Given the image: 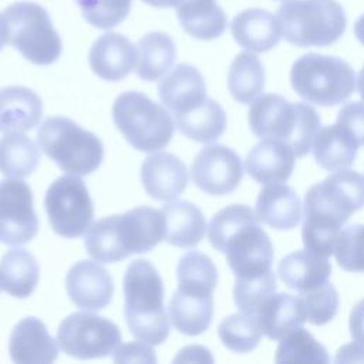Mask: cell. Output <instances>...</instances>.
<instances>
[{
    "label": "cell",
    "mask_w": 364,
    "mask_h": 364,
    "mask_svg": "<svg viewBox=\"0 0 364 364\" xmlns=\"http://www.w3.org/2000/svg\"><path fill=\"white\" fill-rule=\"evenodd\" d=\"M334 255L344 270L364 273V223L351 225L340 232Z\"/></svg>",
    "instance_id": "cell-42"
},
{
    "label": "cell",
    "mask_w": 364,
    "mask_h": 364,
    "mask_svg": "<svg viewBox=\"0 0 364 364\" xmlns=\"http://www.w3.org/2000/svg\"><path fill=\"white\" fill-rule=\"evenodd\" d=\"M195 185L209 195H228L233 192L243 176V166L239 155L219 144L202 148L191 168Z\"/></svg>",
    "instance_id": "cell-13"
},
{
    "label": "cell",
    "mask_w": 364,
    "mask_h": 364,
    "mask_svg": "<svg viewBox=\"0 0 364 364\" xmlns=\"http://www.w3.org/2000/svg\"><path fill=\"white\" fill-rule=\"evenodd\" d=\"M364 206V176L341 169L311 185L304 196L301 228L306 249L323 256L334 253L343 225Z\"/></svg>",
    "instance_id": "cell-1"
},
{
    "label": "cell",
    "mask_w": 364,
    "mask_h": 364,
    "mask_svg": "<svg viewBox=\"0 0 364 364\" xmlns=\"http://www.w3.org/2000/svg\"><path fill=\"white\" fill-rule=\"evenodd\" d=\"M230 30L236 43L253 53L269 51L282 37L277 17L262 9H247L236 14Z\"/></svg>",
    "instance_id": "cell-23"
},
{
    "label": "cell",
    "mask_w": 364,
    "mask_h": 364,
    "mask_svg": "<svg viewBox=\"0 0 364 364\" xmlns=\"http://www.w3.org/2000/svg\"><path fill=\"white\" fill-rule=\"evenodd\" d=\"M276 17L282 36L299 47L330 46L343 36L347 24L336 0H286Z\"/></svg>",
    "instance_id": "cell-5"
},
{
    "label": "cell",
    "mask_w": 364,
    "mask_h": 364,
    "mask_svg": "<svg viewBox=\"0 0 364 364\" xmlns=\"http://www.w3.org/2000/svg\"><path fill=\"white\" fill-rule=\"evenodd\" d=\"M41 151L70 175H90L102 162L101 139L65 117L47 118L37 131Z\"/></svg>",
    "instance_id": "cell-6"
},
{
    "label": "cell",
    "mask_w": 364,
    "mask_h": 364,
    "mask_svg": "<svg viewBox=\"0 0 364 364\" xmlns=\"http://www.w3.org/2000/svg\"><path fill=\"white\" fill-rule=\"evenodd\" d=\"M175 125L185 136L196 142L209 144L225 132L226 115L219 102L205 98L192 109L176 114Z\"/></svg>",
    "instance_id": "cell-31"
},
{
    "label": "cell",
    "mask_w": 364,
    "mask_h": 364,
    "mask_svg": "<svg viewBox=\"0 0 364 364\" xmlns=\"http://www.w3.org/2000/svg\"><path fill=\"white\" fill-rule=\"evenodd\" d=\"M228 87L240 104H250L259 98L264 88V68L260 60L247 51L237 54L229 68Z\"/></svg>",
    "instance_id": "cell-33"
},
{
    "label": "cell",
    "mask_w": 364,
    "mask_h": 364,
    "mask_svg": "<svg viewBox=\"0 0 364 364\" xmlns=\"http://www.w3.org/2000/svg\"><path fill=\"white\" fill-rule=\"evenodd\" d=\"M337 124L346 128L358 145H364V102L353 101L341 107Z\"/></svg>",
    "instance_id": "cell-43"
},
{
    "label": "cell",
    "mask_w": 364,
    "mask_h": 364,
    "mask_svg": "<svg viewBox=\"0 0 364 364\" xmlns=\"http://www.w3.org/2000/svg\"><path fill=\"white\" fill-rule=\"evenodd\" d=\"M357 91L364 102V67L361 68V71L358 73V77H357Z\"/></svg>",
    "instance_id": "cell-50"
},
{
    "label": "cell",
    "mask_w": 364,
    "mask_h": 364,
    "mask_svg": "<svg viewBox=\"0 0 364 364\" xmlns=\"http://www.w3.org/2000/svg\"><path fill=\"white\" fill-rule=\"evenodd\" d=\"M276 363H328L326 348L303 327L282 338L276 350Z\"/></svg>",
    "instance_id": "cell-37"
},
{
    "label": "cell",
    "mask_w": 364,
    "mask_h": 364,
    "mask_svg": "<svg viewBox=\"0 0 364 364\" xmlns=\"http://www.w3.org/2000/svg\"><path fill=\"white\" fill-rule=\"evenodd\" d=\"M44 206L51 229L68 239L82 236L94 218L88 189L77 175L57 178L47 189Z\"/></svg>",
    "instance_id": "cell-10"
},
{
    "label": "cell",
    "mask_w": 364,
    "mask_h": 364,
    "mask_svg": "<svg viewBox=\"0 0 364 364\" xmlns=\"http://www.w3.org/2000/svg\"><path fill=\"white\" fill-rule=\"evenodd\" d=\"M247 121L256 136L283 141L296 156H304L310 151L320 129L318 114L311 105L290 102L277 94L256 98L249 108Z\"/></svg>",
    "instance_id": "cell-4"
},
{
    "label": "cell",
    "mask_w": 364,
    "mask_h": 364,
    "mask_svg": "<svg viewBox=\"0 0 364 364\" xmlns=\"http://www.w3.org/2000/svg\"><path fill=\"white\" fill-rule=\"evenodd\" d=\"M276 291V276L272 270L253 277H236L233 299L237 309L255 316L262 303Z\"/></svg>",
    "instance_id": "cell-39"
},
{
    "label": "cell",
    "mask_w": 364,
    "mask_h": 364,
    "mask_svg": "<svg viewBox=\"0 0 364 364\" xmlns=\"http://www.w3.org/2000/svg\"><path fill=\"white\" fill-rule=\"evenodd\" d=\"M262 334L272 340H282L306 321V314L299 296L277 293L269 296L253 316Z\"/></svg>",
    "instance_id": "cell-21"
},
{
    "label": "cell",
    "mask_w": 364,
    "mask_h": 364,
    "mask_svg": "<svg viewBox=\"0 0 364 364\" xmlns=\"http://www.w3.org/2000/svg\"><path fill=\"white\" fill-rule=\"evenodd\" d=\"M331 264L327 256L304 249L284 256L279 266L280 280L299 293L316 289L328 282Z\"/></svg>",
    "instance_id": "cell-24"
},
{
    "label": "cell",
    "mask_w": 364,
    "mask_h": 364,
    "mask_svg": "<svg viewBox=\"0 0 364 364\" xmlns=\"http://www.w3.org/2000/svg\"><path fill=\"white\" fill-rule=\"evenodd\" d=\"M222 344L235 353H247L257 347L262 331L253 316L245 313L230 314L218 327Z\"/></svg>",
    "instance_id": "cell-36"
},
{
    "label": "cell",
    "mask_w": 364,
    "mask_h": 364,
    "mask_svg": "<svg viewBox=\"0 0 364 364\" xmlns=\"http://www.w3.org/2000/svg\"><path fill=\"white\" fill-rule=\"evenodd\" d=\"M124 316L131 334L151 346L169 336V318L164 306V283L146 259L132 260L124 274Z\"/></svg>",
    "instance_id": "cell-3"
},
{
    "label": "cell",
    "mask_w": 364,
    "mask_h": 364,
    "mask_svg": "<svg viewBox=\"0 0 364 364\" xmlns=\"http://www.w3.org/2000/svg\"><path fill=\"white\" fill-rule=\"evenodd\" d=\"M259 222L256 212L246 205H230L219 210L209 222L208 239L216 249L222 250L225 242L240 228Z\"/></svg>",
    "instance_id": "cell-38"
},
{
    "label": "cell",
    "mask_w": 364,
    "mask_h": 364,
    "mask_svg": "<svg viewBox=\"0 0 364 364\" xmlns=\"http://www.w3.org/2000/svg\"><path fill=\"white\" fill-rule=\"evenodd\" d=\"M306 320L314 326H323L334 318L338 309V294L336 287L326 282L324 284L301 291L299 294Z\"/></svg>",
    "instance_id": "cell-40"
},
{
    "label": "cell",
    "mask_w": 364,
    "mask_h": 364,
    "mask_svg": "<svg viewBox=\"0 0 364 364\" xmlns=\"http://www.w3.org/2000/svg\"><path fill=\"white\" fill-rule=\"evenodd\" d=\"M354 34L357 37V40L364 44V14L355 21L354 24Z\"/></svg>",
    "instance_id": "cell-48"
},
{
    "label": "cell",
    "mask_w": 364,
    "mask_h": 364,
    "mask_svg": "<svg viewBox=\"0 0 364 364\" xmlns=\"http://www.w3.org/2000/svg\"><path fill=\"white\" fill-rule=\"evenodd\" d=\"M121 338V330L114 321L88 311L67 316L57 330L61 350L75 358H101L114 354Z\"/></svg>",
    "instance_id": "cell-11"
},
{
    "label": "cell",
    "mask_w": 364,
    "mask_h": 364,
    "mask_svg": "<svg viewBox=\"0 0 364 364\" xmlns=\"http://www.w3.org/2000/svg\"><path fill=\"white\" fill-rule=\"evenodd\" d=\"M336 361L340 363V361H347V363H364V347L357 344V343H353V344H347L344 347H341L338 351H337V357H336Z\"/></svg>",
    "instance_id": "cell-46"
},
{
    "label": "cell",
    "mask_w": 364,
    "mask_h": 364,
    "mask_svg": "<svg viewBox=\"0 0 364 364\" xmlns=\"http://www.w3.org/2000/svg\"><path fill=\"white\" fill-rule=\"evenodd\" d=\"M9 353L17 364H50L55 361L58 347L40 318L26 317L10 334Z\"/></svg>",
    "instance_id": "cell-18"
},
{
    "label": "cell",
    "mask_w": 364,
    "mask_h": 364,
    "mask_svg": "<svg viewBox=\"0 0 364 364\" xmlns=\"http://www.w3.org/2000/svg\"><path fill=\"white\" fill-rule=\"evenodd\" d=\"M7 44V27L3 17V13H0V50Z\"/></svg>",
    "instance_id": "cell-49"
},
{
    "label": "cell",
    "mask_w": 364,
    "mask_h": 364,
    "mask_svg": "<svg viewBox=\"0 0 364 364\" xmlns=\"http://www.w3.org/2000/svg\"><path fill=\"white\" fill-rule=\"evenodd\" d=\"M358 146L351 134L337 122L318 129L311 144L316 162L326 171L347 169L353 165Z\"/></svg>",
    "instance_id": "cell-28"
},
{
    "label": "cell",
    "mask_w": 364,
    "mask_h": 364,
    "mask_svg": "<svg viewBox=\"0 0 364 364\" xmlns=\"http://www.w3.org/2000/svg\"><path fill=\"white\" fill-rule=\"evenodd\" d=\"M136 75L144 81L161 78L172 67L176 58V47L172 37L164 31L146 33L138 41Z\"/></svg>",
    "instance_id": "cell-32"
},
{
    "label": "cell",
    "mask_w": 364,
    "mask_h": 364,
    "mask_svg": "<svg viewBox=\"0 0 364 364\" xmlns=\"http://www.w3.org/2000/svg\"><path fill=\"white\" fill-rule=\"evenodd\" d=\"M7 43L30 63L48 65L58 60L63 43L44 7L33 1H17L3 10Z\"/></svg>",
    "instance_id": "cell-9"
},
{
    "label": "cell",
    "mask_w": 364,
    "mask_h": 364,
    "mask_svg": "<svg viewBox=\"0 0 364 364\" xmlns=\"http://www.w3.org/2000/svg\"><path fill=\"white\" fill-rule=\"evenodd\" d=\"M296 154L283 141L263 138L247 154L245 171L259 183L286 182L294 168Z\"/></svg>",
    "instance_id": "cell-19"
},
{
    "label": "cell",
    "mask_w": 364,
    "mask_h": 364,
    "mask_svg": "<svg viewBox=\"0 0 364 364\" xmlns=\"http://www.w3.org/2000/svg\"><path fill=\"white\" fill-rule=\"evenodd\" d=\"M226 262L236 277H253L270 270L273 246L259 222L235 232L223 245Z\"/></svg>",
    "instance_id": "cell-14"
},
{
    "label": "cell",
    "mask_w": 364,
    "mask_h": 364,
    "mask_svg": "<svg viewBox=\"0 0 364 364\" xmlns=\"http://www.w3.org/2000/svg\"><path fill=\"white\" fill-rule=\"evenodd\" d=\"M43 115L41 98L23 85L0 88V132H26L33 129Z\"/></svg>",
    "instance_id": "cell-22"
},
{
    "label": "cell",
    "mask_w": 364,
    "mask_h": 364,
    "mask_svg": "<svg viewBox=\"0 0 364 364\" xmlns=\"http://www.w3.org/2000/svg\"><path fill=\"white\" fill-rule=\"evenodd\" d=\"M175 9L182 28L193 38L213 40L226 28L225 11L216 0H179Z\"/></svg>",
    "instance_id": "cell-29"
},
{
    "label": "cell",
    "mask_w": 364,
    "mask_h": 364,
    "mask_svg": "<svg viewBox=\"0 0 364 364\" xmlns=\"http://www.w3.org/2000/svg\"><path fill=\"white\" fill-rule=\"evenodd\" d=\"M40 277V266L33 253L16 247L7 250L0 262V287L18 299L28 297Z\"/></svg>",
    "instance_id": "cell-30"
},
{
    "label": "cell",
    "mask_w": 364,
    "mask_h": 364,
    "mask_svg": "<svg viewBox=\"0 0 364 364\" xmlns=\"http://www.w3.org/2000/svg\"><path fill=\"white\" fill-rule=\"evenodd\" d=\"M166 233L165 240L176 247H195L203 239L206 222L202 210L188 200H171L162 206Z\"/></svg>",
    "instance_id": "cell-27"
},
{
    "label": "cell",
    "mask_w": 364,
    "mask_h": 364,
    "mask_svg": "<svg viewBox=\"0 0 364 364\" xmlns=\"http://www.w3.org/2000/svg\"><path fill=\"white\" fill-rule=\"evenodd\" d=\"M115 363H155V354L151 344L145 341H132L127 344H119L114 351Z\"/></svg>",
    "instance_id": "cell-44"
},
{
    "label": "cell",
    "mask_w": 364,
    "mask_h": 364,
    "mask_svg": "<svg viewBox=\"0 0 364 364\" xmlns=\"http://www.w3.org/2000/svg\"><path fill=\"white\" fill-rule=\"evenodd\" d=\"M178 287L185 290L213 293L218 284V270L209 256L198 250L186 252L176 266Z\"/></svg>",
    "instance_id": "cell-35"
},
{
    "label": "cell",
    "mask_w": 364,
    "mask_h": 364,
    "mask_svg": "<svg viewBox=\"0 0 364 364\" xmlns=\"http://www.w3.org/2000/svg\"><path fill=\"white\" fill-rule=\"evenodd\" d=\"M350 334L354 343L364 347V299L358 301L350 313Z\"/></svg>",
    "instance_id": "cell-45"
},
{
    "label": "cell",
    "mask_w": 364,
    "mask_h": 364,
    "mask_svg": "<svg viewBox=\"0 0 364 364\" xmlns=\"http://www.w3.org/2000/svg\"><path fill=\"white\" fill-rule=\"evenodd\" d=\"M70 300L84 310H101L111 303L114 282L105 267L92 260L74 263L65 276Z\"/></svg>",
    "instance_id": "cell-15"
},
{
    "label": "cell",
    "mask_w": 364,
    "mask_h": 364,
    "mask_svg": "<svg viewBox=\"0 0 364 364\" xmlns=\"http://www.w3.org/2000/svg\"><path fill=\"white\" fill-rule=\"evenodd\" d=\"M40 162L38 146L21 132L6 134L0 139V172L23 179L31 175Z\"/></svg>",
    "instance_id": "cell-34"
},
{
    "label": "cell",
    "mask_w": 364,
    "mask_h": 364,
    "mask_svg": "<svg viewBox=\"0 0 364 364\" xmlns=\"http://www.w3.org/2000/svg\"><path fill=\"white\" fill-rule=\"evenodd\" d=\"M37 230L30 186L17 178L0 181V242L20 246L34 239Z\"/></svg>",
    "instance_id": "cell-12"
},
{
    "label": "cell",
    "mask_w": 364,
    "mask_h": 364,
    "mask_svg": "<svg viewBox=\"0 0 364 364\" xmlns=\"http://www.w3.org/2000/svg\"><path fill=\"white\" fill-rule=\"evenodd\" d=\"M290 82L304 101L330 107L353 94L355 73L338 57L309 53L293 64Z\"/></svg>",
    "instance_id": "cell-8"
},
{
    "label": "cell",
    "mask_w": 364,
    "mask_h": 364,
    "mask_svg": "<svg viewBox=\"0 0 364 364\" xmlns=\"http://www.w3.org/2000/svg\"><path fill=\"white\" fill-rule=\"evenodd\" d=\"M158 94L166 109L176 115L192 109L206 98V84L198 68L181 63L159 81Z\"/></svg>",
    "instance_id": "cell-20"
},
{
    "label": "cell",
    "mask_w": 364,
    "mask_h": 364,
    "mask_svg": "<svg viewBox=\"0 0 364 364\" xmlns=\"http://www.w3.org/2000/svg\"><path fill=\"white\" fill-rule=\"evenodd\" d=\"M213 317V299L208 293L176 289L169 301V320L182 334L198 336L208 330Z\"/></svg>",
    "instance_id": "cell-26"
},
{
    "label": "cell",
    "mask_w": 364,
    "mask_h": 364,
    "mask_svg": "<svg viewBox=\"0 0 364 364\" xmlns=\"http://www.w3.org/2000/svg\"><path fill=\"white\" fill-rule=\"evenodd\" d=\"M75 3L88 24L108 30L128 17L132 0H75Z\"/></svg>",
    "instance_id": "cell-41"
},
{
    "label": "cell",
    "mask_w": 364,
    "mask_h": 364,
    "mask_svg": "<svg viewBox=\"0 0 364 364\" xmlns=\"http://www.w3.org/2000/svg\"><path fill=\"white\" fill-rule=\"evenodd\" d=\"M144 3L152 6V7H176L179 0H142Z\"/></svg>",
    "instance_id": "cell-47"
},
{
    "label": "cell",
    "mask_w": 364,
    "mask_h": 364,
    "mask_svg": "<svg viewBox=\"0 0 364 364\" xmlns=\"http://www.w3.org/2000/svg\"><path fill=\"white\" fill-rule=\"evenodd\" d=\"M255 212L259 222L277 230H289L300 222L301 203L290 186L267 183L259 192Z\"/></svg>",
    "instance_id": "cell-25"
},
{
    "label": "cell",
    "mask_w": 364,
    "mask_h": 364,
    "mask_svg": "<svg viewBox=\"0 0 364 364\" xmlns=\"http://www.w3.org/2000/svg\"><path fill=\"white\" fill-rule=\"evenodd\" d=\"M112 118L129 142L142 152L165 148L173 135V121L168 109L139 91L119 94L112 105Z\"/></svg>",
    "instance_id": "cell-7"
},
{
    "label": "cell",
    "mask_w": 364,
    "mask_h": 364,
    "mask_svg": "<svg viewBox=\"0 0 364 364\" xmlns=\"http://www.w3.org/2000/svg\"><path fill=\"white\" fill-rule=\"evenodd\" d=\"M166 223L162 210L138 206L121 215L94 222L85 232L84 245L97 262L115 263L131 255L146 253L165 240Z\"/></svg>",
    "instance_id": "cell-2"
},
{
    "label": "cell",
    "mask_w": 364,
    "mask_h": 364,
    "mask_svg": "<svg viewBox=\"0 0 364 364\" xmlns=\"http://www.w3.org/2000/svg\"><path fill=\"white\" fill-rule=\"evenodd\" d=\"M138 61V48L122 34L108 31L100 36L88 53L91 70L102 80L125 78Z\"/></svg>",
    "instance_id": "cell-17"
},
{
    "label": "cell",
    "mask_w": 364,
    "mask_h": 364,
    "mask_svg": "<svg viewBox=\"0 0 364 364\" xmlns=\"http://www.w3.org/2000/svg\"><path fill=\"white\" fill-rule=\"evenodd\" d=\"M188 168L181 158L169 152H155L141 165V182L145 192L158 200L176 199L188 185Z\"/></svg>",
    "instance_id": "cell-16"
}]
</instances>
